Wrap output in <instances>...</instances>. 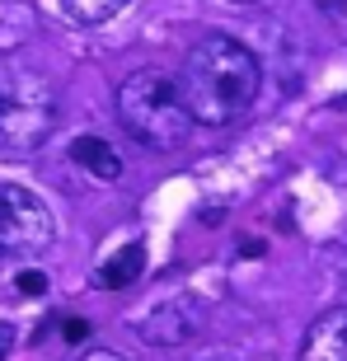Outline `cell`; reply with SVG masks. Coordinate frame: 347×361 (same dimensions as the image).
<instances>
[{"label": "cell", "instance_id": "8fae6325", "mask_svg": "<svg viewBox=\"0 0 347 361\" xmlns=\"http://www.w3.org/2000/svg\"><path fill=\"white\" fill-rule=\"evenodd\" d=\"M14 286H19L24 295H42V291H47V272H38V268H24Z\"/></svg>", "mask_w": 347, "mask_h": 361}, {"label": "cell", "instance_id": "5b68a950", "mask_svg": "<svg viewBox=\"0 0 347 361\" xmlns=\"http://www.w3.org/2000/svg\"><path fill=\"white\" fill-rule=\"evenodd\" d=\"M202 324H207V305L193 291H174L136 314V334L155 348H183L202 334Z\"/></svg>", "mask_w": 347, "mask_h": 361}, {"label": "cell", "instance_id": "4fadbf2b", "mask_svg": "<svg viewBox=\"0 0 347 361\" xmlns=\"http://www.w3.org/2000/svg\"><path fill=\"white\" fill-rule=\"evenodd\" d=\"M10 352H14V329L0 319V361H10Z\"/></svg>", "mask_w": 347, "mask_h": 361}, {"label": "cell", "instance_id": "277c9868", "mask_svg": "<svg viewBox=\"0 0 347 361\" xmlns=\"http://www.w3.org/2000/svg\"><path fill=\"white\" fill-rule=\"evenodd\" d=\"M56 240L52 207L24 183H0V258H33Z\"/></svg>", "mask_w": 347, "mask_h": 361}, {"label": "cell", "instance_id": "52a82bcc", "mask_svg": "<svg viewBox=\"0 0 347 361\" xmlns=\"http://www.w3.org/2000/svg\"><path fill=\"white\" fill-rule=\"evenodd\" d=\"M146 272V244H122L118 254H108L104 263H99V272H94V286L99 291H122V286H132L136 277Z\"/></svg>", "mask_w": 347, "mask_h": 361}, {"label": "cell", "instance_id": "ba28073f", "mask_svg": "<svg viewBox=\"0 0 347 361\" xmlns=\"http://www.w3.org/2000/svg\"><path fill=\"white\" fill-rule=\"evenodd\" d=\"M71 160L80 164L90 178H99V183L122 178V155L108 146L104 136H75V141H71Z\"/></svg>", "mask_w": 347, "mask_h": 361}, {"label": "cell", "instance_id": "9c48e42d", "mask_svg": "<svg viewBox=\"0 0 347 361\" xmlns=\"http://www.w3.org/2000/svg\"><path fill=\"white\" fill-rule=\"evenodd\" d=\"M127 5H132V0H61V14H66L71 24L94 28V24H108V19H118Z\"/></svg>", "mask_w": 347, "mask_h": 361}, {"label": "cell", "instance_id": "30bf717a", "mask_svg": "<svg viewBox=\"0 0 347 361\" xmlns=\"http://www.w3.org/2000/svg\"><path fill=\"white\" fill-rule=\"evenodd\" d=\"M315 5H319V14L347 38V0H315Z\"/></svg>", "mask_w": 347, "mask_h": 361}, {"label": "cell", "instance_id": "7c38bea8", "mask_svg": "<svg viewBox=\"0 0 347 361\" xmlns=\"http://www.w3.org/2000/svg\"><path fill=\"white\" fill-rule=\"evenodd\" d=\"M61 334H66V343H80V338L90 334V324H85V319H66V324H61Z\"/></svg>", "mask_w": 347, "mask_h": 361}, {"label": "cell", "instance_id": "3957f363", "mask_svg": "<svg viewBox=\"0 0 347 361\" xmlns=\"http://www.w3.org/2000/svg\"><path fill=\"white\" fill-rule=\"evenodd\" d=\"M56 127V90L28 66H0V150H38Z\"/></svg>", "mask_w": 347, "mask_h": 361}, {"label": "cell", "instance_id": "7a4b0ae2", "mask_svg": "<svg viewBox=\"0 0 347 361\" xmlns=\"http://www.w3.org/2000/svg\"><path fill=\"white\" fill-rule=\"evenodd\" d=\"M118 122L141 150H178L197 127L178 75L155 66L132 71L118 85Z\"/></svg>", "mask_w": 347, "mask_h": 361}, {"label": "cell", "instance_id": "5bb4252c", "mask_svg": "<svg viewBox=\"0 0 347 361\" xmlns=\"http://www.w3.org/2000/svg\"><path fill=\"white\" fill-rule=\"evenodd\" d=\"M80 361H127V357H118V352H108V348H99V352H85Z\"/></svg>", "mask_w": 347, "mask_h": 361}, {"label": "cell", "instance_id": "2e32d148", "mask_svg": "<svg viewBox=\"0 0 347 361\" xmlns=\"http://www.w3.org/2000/svg\"><path fill=\"white\" fill-rule=\"evenodd\" d=\"M0 263H5V258H0Z\"/></svg>", "mask_w": 347, "mask_h": 361}, {"label": "cell", "instance_id": "6da1fadb", "mask_svg": "<svg viewBox=\"0 0 347 361\" xmlns=\"http://www.w3.org/2000/svg\"><path fill=\"white\" fill-rule=\"evenodd\" d=\"M178 85L188 94V108H193L197 127H230L263 90V61L240 38L207 33L183 56Z\"/></svg>", "mask_w": 347, "mask_h": 361}, {"label": "cell", "instance_id": "9a60e30c", "mask_svg": "<svg viewBox=\"0 0 347 361\" xmlns=\"http://www.w3.org/2000/svg\"><path fill=\"white\" fill-rule=\"evenodd\" d=\"M235 5H263V0H235Z\"/></svg>", "mask_w": 347, "mask_h": 361}, {"label": "cell", "instance_id": "8992f818", "mask_svg": "<svg viewBox=\"0 0 347 361\" xmlns=\"http://www.w3.org/2000/svg\"><path fill=\"white\" fill-rule=\"evenodd\" d=\"M300 361H347V305L324 310L300 338Z\"/></svg>", "mask_w": 347, "mask_h": 361}]
</instances>
